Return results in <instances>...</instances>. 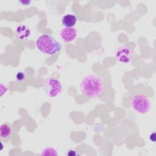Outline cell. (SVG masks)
<instances>
[{"instance_id":"6da1fadb","label":"cell","mask_w":156,"mask_h":156,"mask_svg":"<svg viewBox=\"0 0 156 156\" xmlns=\"http://www.w3.org/2000/svg\"><path fill=\"white\" fill-rule=\"evenodd\" d=\"M82 93L89 98L100 96L104 90V84L101 78L94 74L85 76L80 85Z\"/></svg>"},{"instance_id":"7a4b0ae2","label":"cell","mask_w":156,"mask_h":156,"mask_svg":"<svg viewBox=\"0 0 156 156\" xmlns=\"http://www.w3.org/2000/svg\"><path fill=\"white\" fill-rule=\"evenodd\" d=\"M37 48L43 53L54 55L61 50V44L53 37L48 34H42L36 40Z\"/></svg>"},{"instance_id":"3957f363","label":"cell","mask_w":156,"mask_h":156,"mask_svg":"<svg viewBox=\"0 0 156 156\" xmlns=\"http://www.w3.org/2000/svg\"><path fill=\"white\" fill-rule=\"evenodd\" d=\"M131 105L136 112L141 114H146L151 108V101L147 96L139 93L132 96Z\"/></svg>"},{"instance_id":"277c9868","label":"cell","mask_w":156,"mask_h":156,"mask_svg":"<svg viewBox=\"0 0 156 156\" xmlns=\"http://www.w3.org/2000/svg\"><path fill=\"white\" fill-rule=\"evenodd\" d=\"M62 85L57 79L48 78L44 81L43 90L46 94L51 98L58 96L62 92Z\"/></svg>"},{"instance_id":"5b68a950","label":"cell","mask_w":156,"mask_h":156,"mask_svg":"<svg viewBox=\"0 0 156 156\" xmlns=\"http://www.w3.org/2000/svg\"><path fill=\"white\" fill-rule=\"evenodd\" d=\"M134 56L133 49L128 46L119 47L115 54L116 59L122 63H128L131 62Z\"/></svg>"},{"instance_id":"8992f818","label":"cell","mask_w":156,"mask_h":156,"mask_svg":"<svg viewBox=\"0 0 156 156\" xmlns=\"http://www.w3.org/2000/svg\"><path fill=\"white\" fill-rule=\"evenodd\" d=\"M13 127L9 122H3L0 126V138L2 141L8 142L12 136Z\"/></svg>"},{"instance_id":"52a82bcc","label":"cell","mask_w":156,"mask_h":156,"mask_svg":"<svg viewBox=\"0 0 156 156\" xmlns=\"http://www.w3.org/2000/svg\"><path fill=\"white\" fill-rule=\"evenodd\" d=\"M77 30L74 27H65L60 32L62 39L66 43L74 40L77 37Z\"/></svg>"},{"instance_id":"ba28073f","label":"cell","mask_w":156,"mask_h":156,"mask_svg":"<svg viewBox=\"0 0 156 156\" xmlns=\"http://www.w3.org/2000/svg\"><path fill=\"white\" fill-rule=\"evenodd\" d=\"M76 16L73 14H67L63 16L62 19V24L66 27H73L77 22Z\"/></svg>"},{"instance_id":"9c48e42d","label":"cell","mask_w":156,"mask_h":156,"mask_svg":"<svg viewBox=\"0 0 156 156\" xmlns=\"http://www.w3.org/2000/svg\"><path fill=\"white\" fill-rule=\"evenodd\" d=\"M16 32L17 35L21 40H25L30 34V30L29 28L24 25H20L16 27Z\"/></svg>"},{"instance_id":"30bf717a","label":"cell","mask_w":156,"mask_h":156,"mask_svg":"<svg viewBox=\"0 0 156 156\" xmlns=\"http://www.w3.org/2000/svg\"><path fill=\"white\" fill-rule=\"evenodd\" d=\"M57 151L52 147H46L42 151V155H57Z\"/></svg>"},{"instance_id":"8fae6325","label":"cell","mask_w":156,"mask_h":156,"mask_svg":"<svg viewBox=\"0 0 156 156\" xmlns=\"http://www.w3.org/2000/svg\"><path fill=\"white\" fill-rule=\"evenodd\" d=\"M26 79V74L24 71H18L15 76V79L18 82H23Z\"/></svg>"},{"instance_id":"7c38bea8","label":"cell","mask_w":156,"mask_h":156,"mask_svg":"<svg viewBox=\"0 0 156 156\" xmlns=\"http://www.w3.org/2000/svg\"><path fill=\"white\" fill-rule=\"evenodd\" d=\"M66 155H78V153H77L76 151H75L69 150V152L68 151Z\"/></svg>"}]
</instances>
